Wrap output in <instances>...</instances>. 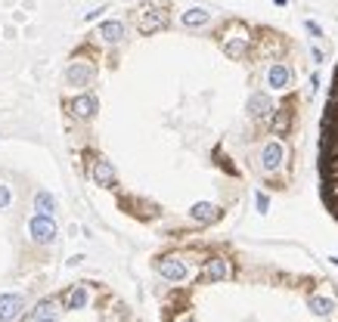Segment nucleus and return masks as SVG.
<instances>
[{
  "instance_id": "1",
  "label": "nucleus",
  "mask_w": 338,
  "mask_h": 322,
  "mask_svg": "<svg viewBox=\"0 0 338 322\" xmlns=\"http://www.w3.org/2000/svg\"><path fill=\"white\" fill-rule=\"evenodd\" d=\"M320 177H323V198H326L329 211L338 217V68H335V77H332V90H329L326 115H323Z\"/></svg>"
},
{
  "instance_id": "2",
  "label": "nucleus",
  "mask_w": 338,
  "mask_h": 322,
  "mask_svg": "<svg viewBox=\"0 0 338 322\" xmlns=\"http://www.w3.org/2000/svg\"><path fill=\"white\" fill-rule=\"evenodd\" d=\"M28 235H31V242H37V245H50V242L56 238V223H53V217L34 214V217L28 220Z\"/></svg>"
},
{
  "instance_id": "3",
  "label": "nucleus",
  "mask_w": 338,
  "mask_h": 322,
  "mask_svg": "<svg viewBox=\"0 0 338 322\" xmlns=\"http://www.w3.org/2000/svg\"><path fill=\"white\" fill-rule=\"evenodd\" d=\"M68 112H71V118H78V121H90L99 112V102H96L93 93H78L68 102Z\"/></svg>"
},
{
  "instance_id": "4",
  "label": "nucleus",
  "mask_w": 338,
  "mask_h": 322,
  "mask_svg": "<svg viewBox=\"0 0 338 322\" xmlns=\"http://www.w3.org/2000/svg\"><path fill=\"white\" fill-rule=\"evenodd\" d=\"M93 65L90 62H71L65 68V81H68V87H87L90 81H93Z\"/></svg>"
},
{
  "instance_id": "5",
  "label": "nucleus",
  "mask_w": 338,
  "mask_h": 322,
  "mask_svg": "<svg viewBox=\"0 0 338 322\" xmlns=\"http://www.w3.org/2000/svg\"><path fill=\"white\" fill-rule=\"evenodd\" d=\"M90 177H93L99 186H115V183H118V174H115V168H112V161H106V158H96V161H93V168H90Z\"/></svg>"
},
{
  "instance_id": "6",
  "label": "nucleus",
  "mask_w": 338,
  "mask_h": 322,
  "mask_svg": "<svg viewBox=\"0 0 338 322\" xmlns=\"http://www.w3.org/2000/svg\"><path fill=\"white\" fill-rule=\"evenodd\" d=\"M96 37L102 40V44H121V40H124V22H118V19L102 22L99 31H96Z\"/></svg>"
},
{
  "instance_id": "7",
  "label": "nucleus",
  "mask_w": 338,
  "mask_h": 322,
  "mask_svg": "<svg viewBox=\"0 0 338 322\" xmlns=\"http://www.w3.org/2000/svg\"><path fill=\"white\" fill-rule=\"evenodd\" d=\"M22 298L19 294H4L0 298V322H13L19 313H22Z\"/></svg>"
},
{
  "instance_id": "8",
  "label": "nucleus",
  "mask_w": 338,
  "mask_h": 322,
  "mask_svg": "<svg viewBox=\"0 0 338 322\" xmlns=\"http://www.w3.org/2000/svg\"><path fill=\"white\" fill-rule=\"evenodd\" d=\"M28 322H56V304L53 301H41L37 310L28 316Z\"/></svg>"
},
{
  "instance_id": "9",
  "label": "nucleus",
  "mask_w": 338,
  "mask_h": 322,
  "mask_svg": "<svg viewBox=\"0 0 338 322\" xmlns=\"http://www.w3.org/2000/svg\"><path fill=\"white\" fill-rule=\"evenodd\" d=\"M84 304H87V291H84V285L68 288V294H65V310H81Z\"/></svg>"
},
{
  "instance_id": "10",
  "label": "nucleus",
  "mask_w": 338,
  "mask_h": 322,
  "mask_svg": "<svg viewBox=\"0 0 338 322\" xmlns=\"http://www.w3.org/2000/svg\"><path fill=\"white\" fill-rule=\"evenodd\" d=\"M34 208H37V214L53 217V211H56V198H53L50 192H37V195H34Z\"/></svg>"
},
{
  "instance_id": "11",
  "label": "nucleus",
  "mask_w": 338,
  "mask_h": 322,
  "mask_svg": "<svg viewBox=\"0 0 338 322\" xmlns=\"http://www.w3.org/2000/svg\"><path fill=\"white\" fill-rule=\"evenodd\" d=\"M7 205H10V189H7L4 183H0V211H4Z\"/></svg>"
}]
</instances>
